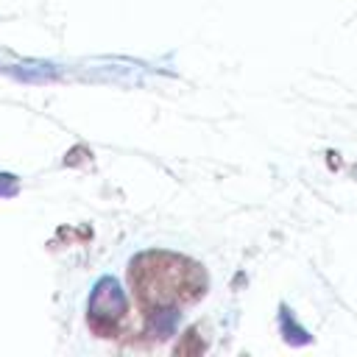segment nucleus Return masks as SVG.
Listing matches in <instances>:
<instances>
[{
  "mask_svg": "<svg viewBox=\"0 0 357 357\" xmlns=\"http://www.w3.org/2000/svg\"><path fill=\"white\" fill-rule=\"evenodd\" d=\"M89 312H92L95 321L100 318V324H109V321H114L126 312V298H123V290H120L117 279L106 276L95 284L92 298H89Z\"/></svg>",
  "mask_w": 357,
  "mask_h": 357,
  "instance_id": "f257e3e1",
  "label": "nucleus"
},
{
  "mask_svg": "<svg viewBox=\"0 0 357 357\" xmlns=\"http://www.w3.org/2000/svg\"><path fill=\"white\" fill-rule=\"evenodd\" d=\"M17 190V178L8 173H0V195H11Z\"/></svg>",
  "mask_w": 357,
  "mask_h": 357,
  "instance_id": "f03ea898",
  "label": "nucleus"
}]
</instances>
